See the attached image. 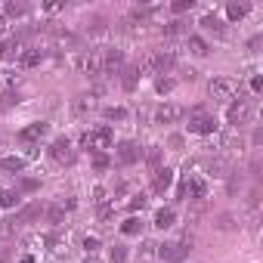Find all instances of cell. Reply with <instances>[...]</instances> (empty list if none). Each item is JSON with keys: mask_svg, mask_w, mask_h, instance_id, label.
<instances>
[{"mask_svg": "<svg viewBox=\"0 0 263 263\" xmlns=\"http://www.w3.org/2000/svg\"><path fill=\"white\" fill-rule=\"evenodd\" d=\"M174 62H177L174 53H164V50H146L143 59L137 62V68H140V74H161V71L174 68Z\"/></svg>", "mask_w": 263, "mask_h": 263, "instance_id": "6da1fadb", "label": "cell"}, {"mask_svg": "<svg viewBox=\"0 0 263 263\" xmlns=\"http://www.w3.org/2000/svg\"><path fill=\"white\" fill-rule=\"evenodd\" d=\"M81 143H84V149L105 152L115 143V134H111V127H93V130H87V134L81 137Z\"/></svg>", "mask_w": 263, "mask_h": 263, "instance_id": "7a4b0ae2", "label": "cell"}, {"mask_svg": "<svg viewBox=\"0 0 263 263\" xmlns=\"http://www.w3.org/2000/svg\"><path fill=\"white\" fill-rule=\"evenodd\" d=\"M208 93H211V99L226 102V99H232L238 93V81H232V78H214L208 84Z\"/></svg>", "mask_w": 263, "mask_h": 263, "instance_id": "3957f363", "label": "cell"}, {"mask_svg": "<svg viewBox=\"0 0 263 263\" xmlns=\"http://www.w3.org/2000/svg\"><path fill=\"white\" fill-rule=\"evenodd\" d=\"M251 111H254V105H251V99H235L232 105H229V111H226V121H229V127H245L248 121H251Z\"/></svg>", "mask_w": 263, "mask_h": 263, "instance_id": "277c9868", "label": "cell"}, {"mask_svg": "<svg viewBox=\"0 0 263 263\" xmlns=\"http://www.w3.org/2000/svg\"><path fill=\"white\" fill-rule=\"evenodd\" d=\"M158 248V257L167 260V263H180L189 257V238L186 241H164V245H155Z\"/></svg>", "mask_w": 263, "mask_h": 263, "instance_id": "5b68a950", "label": "cell"}, {"mask_svg": "<svg viewBox=\"0 0 263 263\" xmlns=\"http://www.w3.org/2000/svg\"><path fill=\"white\" fill-rule=\"evenodd\" d=\"M189 130H192V134H214V130H217V118L208 115V111H201V108H192Z\"/></svg>", "mask_w": 263, "mask_h": 263, "instance_id": "8992f818", "label": "cell"}, {"mask_svg": "<svg viewBox=\"0 0 263 263\" xmlns=\"http://www.w3.org/2000/svg\"><path fill=\"white\" fill-rule=\"evenodd\" d=\"M74 65H78L84 74H90V78H102V53H96V50H87V53H81Z\"/></svg>", "mask_w": 263, "mask_h": 263, "instance_id": "52a82bcc", "label": "cell"}, {"mask_svg": "<svg viewBox=\"0 0 263 263\" xmlns=\"http://www.w3.org/2000/svg\"><path fill=\"white\" fill-rule=\"evenodd\" d=\"M50 155H53V161H56V164H74V158H78V155H74V149H71V143H68L65 137H59V140L50 146Z\"/></svg>", "mask_w": 263, "mask_h": 263, "instance_id": "ba28073f", "label": "cell"}, {"mask_svg": "<svg viewBox=\"0 0 263 263\" xmlns=\"http://www.w3.org/2000/svg\"><path fill=\"white\" fill-rule=\"evenodd\" d=\"M140 155H143V149H140L137 143H121V146H118V152H115V158H118V164H121V167L137 164V161H140Z\"/></svg>", "mask_w": 263, "mask_h": 263, "instance_id": "9c48e42d", "label": "cell"}, {"mask_svg": "<svg viewBox=\"0 0 263 263\" xmlns=\"http://www.w3.org/2000/svg\"><path fill=\"white\" fill-rule=\"evenodd\" d=\"M180 198H208V183L201 177H189L180 186Z\"/></svg>", "mask_w": 263, "mask_h": 263, "instance_id": "30bf717a", "label": "cell"}, {"mask_svg": "<svg viewBox=\"0 0 263 263\" xmlns=\"http://www.w3.org/2000/svg\"><path fill=\"white\" fill-rule=\"evenodd\" d=\"M121 65H124V53H121V50H108V53H102V74H118Z\"/></svg>", "mask_w": 263, "mask_h": 263, "instance_id": "8fae6325", "label": "cell"}, {"mask_svg": "<svg viewBox=\"0 0 263 263\" xmlns=\"http://www.w3.org/2000/svg\"><path fill=\"white\" fill-rule=\"evenodd\" d=\"M186 111L180 108V105H158V111H155V124H174V121H180Z\"/></svg>", "mask_w": 263, "mask_h": 263, "instance_id": "7c38bea8", "label": "cell"}, {"mask_svg": "<svg viewBox=\"0 0 263 263\" xmlns=\"http://www.w3.org/2000/svg\"><path fill=\"white\" fill-rule=\"evenodd\" d=\"M47 130H50V127H47V121L28 124L22 134H19V140H22V143H37V140H44V137H47Z\"/></svg>", "mask_w": 263, "mask_h": 263, "instance_id": "4fadbf2b", "label": "cell"}, {"mask_svg": "<svg viewBox=\"0 0 263 263\" xmlns=\"http://www.w3.org/2000/svg\"><path fill=\"white\" fill-rule=\"evenodd\" d=\"M44 59H47V53H44L41 47H28V50L19 53V65H22V68H34V65H41Z\"/></svg>", "mask_w": 263, "mask_h": 263, "instance_id": "5bb4252c", "label": "cell"}, {"mask_svg": "<svg viewBox=\"0 0 263 263\" xmlns=\"http://www.w3.org/2000/svg\"><path fill=\"white\" fill-rule=\"evenodd\" d=\"M121 74H124V78H121V87H124V90H137V81L143 78L137 65H127V68H124Z\"/></svg>", "mask_w": 263, "mask_h": 263, "instance_id": "9a60e30c", "label": "cell"}, {"mask_svg": "<svg viewBox=\"0 0 263 263\" xmlns=\"http://www.w3.org/2000/svg\"><path fill=\"white\" fill-rule=\"evenodd\" d=\"M171 183H174V171H167V167H158V171H155V183H152V189H155V192H164Z\"/></svg>", "mask_w": 263, "mask_h": 263, "instance_id": "2e32d148", "label": "cell"}, {"mask_svg": "<svg viewBox=\"0 0 263 263\" xmlns=\"http://www.w3.org/2000/svg\"><path fill=\"white\" fill-rule=\"evenodd\" d=\"M41 214H44V208H41V204L34 201V204H28V208H22V211H19V214H16L13 220H16V223L22 226V223H31V220H34V217H41Z\"/></svg>", "mask_w": 263, "mask_h": 263, "instance_id": "e0dca14e", "label": "cell"}, {"mask_svg": "<svg viewBox=\"0 0 263 263\" xmlns=\"http://www.w3.org/2000/svg\"><path fill=\"white\" fill-rule=\"evenodd\" d=\"M0 171H10V174H22V171H25V158H19V155L0 158Z\"/></svg>", "mask_w": 263, "mask_h": 263, "instance_id": "ac0fdd59", "label": "cell"}, {"mask_svg": "<svg viewBox=\"0 0 263 263\" xmlns=\"http://www.w3.org/2000/svg\"><path fill=\"white\" fill-rule=\"evenodd\" d=\"M174 223H177V214H174L171 208H161V211L155 214V226H158V229H171Z\"/></svg>", "mask_w": 263, "mask_h": 263, "instance_id": "d6986e66", "label": "cell"}, {"mask_svg": "<svg viewBox=\"0 0 263 263\" xmlns=\"http://www.w3.org/2000/svg\"><path fill=\"white\" fill-rule=\"evenodd\" d=\"M44 217H47V223L59 226V223L65 220V208H62V204H50V208H44Z\"/></svg>", "mask_w": 263, "mask_h": 263, "instance_id": "ffe728a7", "label": "cell"}, {"mask_svg": "<svg viewBox=\"0 0 263 263\" xmlns=\"http://www.w3.org/2000/svg\"><path fill=\"white\" fill-rule=\"evenodd\" d=\"M189 50H192L195 56H208V53H211L208 41H204V37H198V34H192V37H189Z\"/></svg>", "mask_w": 263, "mask_h": 263, "instance_id": "44dd1931", "label": "cell"}, {"mask_svg": "<svg viewBox=\"0 0 263 263\" xmlns=\"http://www.w3.org/2000/svg\"><path fill=\"white\" fill-rule=\"evenodd\" d=\"M248 10H251L248 4H229V7H226V16H229L232 22H238V19H245V16H248Z\"/></svg>", "mask_w": 263, "mask_h": 263, "instance_id": "7402d4cb", "label": "cell"}, {"mask_svg": "<svg viewBox=\"0 0 263 263\" xmlns=\"http://www.w3.org/2000/svg\"><path fill=\"white\" fill-rule=\"evenodd\" d=\"M201 28H208V31H214V34H226V25H223L217 16H204V19H201Z\"/></svg>", "mask_w": 263, "mask_h": 263, "instance_id": "603a6c76", "label": "cell"}, {"mask_svg": "<svg viewBox=\"0 0 263 263\" xmlns=\"http://www.w3.org/2000/svg\"><path fill=\"white\" fill-rule=\"evenodd\" d=\"M16 204H19V192H13V189L0 192V208H16Z\"/></svg>", "mask_w": 263, "mask_h": 263, "instance_id": "cb8c5ba5", "label": "cell"}, {"mask_svg": "<svg viewBox=\"0 0 263 263\" xmlns=\"http://www.w3.org/2000/svg\"><path fill=\"white\" fill-rule=\"evenodd\" d=\"M140 229H143V223H140L137 217H130V220H124V223H121V232H124V235H137Z\"/></svg>", "mask_w": 263, "mask_h": 263, "instance_id": "d4e9b609", "label": "cell"}, {"mask_svg": "<svg viewBox=\"0 0 263 263\" xmlns=\"http://www.w3.org/2000/svg\"><path fill=\"white\" fill-rule=\"evenodd\" d=\"M183 31H186V22H180V19H174V22L164 25V34H167V37H177V34H183Z\"/></svg>", "mask_w": 263, "mask_h": 263, "instance_id": "484cf974", "label": "cell"}, {"mask_svg": "<svg viewBox=\"0 0 263 263\" xmlns=\"http://www.w3.org/2000/svg\"><path fill=\"white\" fill-rule=\"evenodd\" d=\"M87 108H96V96H78L74 111H87Z\"/></svg>", "mask_w": 263, "mask_h": 263, "instance_id": "4316f807", "label": "cell"}, {"mask_svg": "<svg viewBox=\"0 0 263 263\" xmlns=\"http://www.w3.org/2000/svg\"><path fill=\"white\" fill-rule=\"evenodd\" d=\"M105 118H108V121H124V118H127V108L111 105V108H105Z\"/></svg>", "mask_w": 263, "mask_h": 263, "instance_id": "83f0119b", "label": "cell"}, {"mask_svg": "<svg viewBox=\"0 0 263 263\" xmlns=\"http://www.w3.org/2000/svg\"><path fill=\"white\" fill-rule=\"evenodd\" d=\"M19 102V96L13 93V90H4L0 93V108H10V105H16Z\"/></svg>", "mask_w": 263, "mask_h": 263, "instance_id": "f1b7e54d", "label": "cell"}, {"mask_svg": "<svg viewBox=\"0 0 263 263\" xmlns=\"http://www.w3.org/2000/svg\"><path fill=\"white\" fill-rule=\"evenodd\" d=\"M16 229H19V223H16L13 217H10V220H4V223H0V235H4V238H7V235H13Z\"/></svg>", "mask_w": 263, "mask_h": 263, "instance_id": "f546056e", "label": "cell"}, {"mask_svg": "<svg viewBox=\"0 0 263 263\" xmlns=\"http://www.w3.org/2000/svg\"><path fill=\"white\" fill-rule=\"evenodd\" d=\"M192 7H195V0H174V4H171L174 13H186V10H192Z\"/></svg>", "mask_w": 263, "mask_h": 263, "instance_id": "4dcf8cb0", "label": "cell"}, {"mask_svg": "<svg viewBox=\"0 0 263 263\" xmlns=\"http://www.w3.org/2000/svg\"><path fill=\"white\" fill-rule=\"evenodd\" d=\"M127 260V248L124 245H115L111 248V263H124Z\"/></svg>", "mask_w": 263, "mask_h": 263, "instance_id": "1f68e13d", "label": "cell"}, {"mask_svg": "<svg viewBox=\"0 0 263 263\" xmlns=\"http://www.w3.org/2000/svg\"><path fill=\"white\" fill-rule=\"evenodd\" d=\"M28 7L25 4H7V16H25Z\"/></svg>", "mask_w": 263, "mask_h": 263, "instance_id": "d6a6232c", "label": "cell"}, {"mask_svg": "<svg viewBox=\"0 0 263 263\" xmlns=\"http://www.w3.org/2000/svg\"><path fill=\"white\" fill-rule=\"evenodd\" d=\"M174 78H158V93H167V90H174Z\"/></svg>", "mask_w": 263, "mask_h": 263, "instance_id": "836d02e7", "label": "cell"}, {"mask_svg": "<svg viewBox=\"0 0 263 263\" xmlns=\"http://www.w3.org/2000/svg\"><path fill=\"white\" fill-rule=\"evenodd\" d=\"M93 164H96V171H105V167H108V158H105L102 152H96V155H93Z\"/></svg>", "mask_w": 263, "mask_h": 263, "instance_id": "e575fe53", "label": "cell"}, {"mask_svg": "<svg viewBox=\"0 0 263 263\" xmlns=\"http://www.w3.org/2000/svg\"><path fill=\"white\" fill-rule=\"evenodd\" d=\"M130 208H134V211H143V208H146V195H134V198H130Z\"/></svg>", "mask_w": 263, "mask_h": 263, "instance_id": "d590c367", "label": "cell"}, {"mask_svg": "<svg viewBox=\"0 0 263 263\" xmlns=\"http://www.w3.org/2000/svg\"><path fill=\"white\" fill-rule=\"evenodd\" d=\"M158 161H161V149H149V164L158 167Z\"/></svg>", "mask_w": 263, "mask_h": 263, "instance_id": "8d00e7d4", "label": "cell"}, {"mask_svg": "<svg viewBox=\"0 0 263 263\" xmlns=\"http://www.w3.org/2000/svg\"><path fill=\"white\" fill-rule=\"evenodd\" d=\"M84 248H87L90 254H96V248H99V238H90V235H87V238H84Z\"/></svg>", "mask_w": 263, "mask_h": 263, "instance_id": "74e56055", "label": "cell"}, {"mask_svg": "<svg viewBox=\"0 0 263 263\" xmlns=\"http://www.w3.org/2000/svg\"><path fill=\"white\" fill-rule=\"evenodd\" d=\"M4 84H7V87L19 84V74H16V71H7V74H4Z\"/></svg>", "mask_w": 263, "mask_h": 263, "instance_id": "f35d334b", "label": "cell"}, {"mask_svg": "<svg viewBox=\"0 0 263 263\" xmlns=\"http://www.w3.org/2000/svg\"><path fill=\"white\" fill-rule=\"evenodd\" d=\"M93 201H96V208H102L105 204V189H96L93 192Z\"/></svg>", "mask_w": 263, "mask_h": 263, "instance_id": "ab89813d", "label": "cell"}, {"mask_svg": "<svg viewBox=\"0 0 263 263\" xmlns=\"http://www.w3.org/2000/svg\"><path fill=\"white\" fill-rule=\"evenodd\" d=\"M251 90H254V93H260V90H263V78H260V74H254V81H251Z\"/></svg>", "mask_w": 263, "mask_h": 263, "instance_id": "60d3db41", "label": "cell"}, {"mask_svg": "<svg viewBox=\"0 0 263 263\" xmlns=\"http://www.w3.org/2000/svg\"><path fill=\"white\" fill-rule=\"evenodd\" d=\"M44 10L47 13H56V10H62V4H44Z\"/></svg>", "mask_w": 263, "mask_h": 263, "instance_id": "b9f144b4", "label": "cell"}, {"mask_svg": "<svg viewBox=\"0 0 263 263\" xmlns=\"http://www.w3.org/2000/svg\"><path fill=\"white\" fill-rule=\"evenodd\" d=\"M4 56H7V47H4V44H0V59H4Z\"/></svg>", "mask_w": 263, "mask_h": 263, "instance_id": "7bdbcfd3", "label": "cell"}, {"mask_svg": "<svg viewBox=\"0 0 263 263\" xmlns=\"http://www.w3.org/2000/svg\"><path fill=\"white\" fill-rule=\"evenodd\" d=\"M4 28H7V19H4V16H0V31H4Z\"/></svg>", "mask_w": 263, "mask_h": 263, "instance_id": "ee69618b", "label": "cell"}, {"mask_svg": "<svg viewBox=\"0 0 263 263\" xmlns=\"http://www.w3.org/2000/svg\"><path fill=\"white\" fill-rule=\"evenodd\" d=\"M84 263H99V260H96V257H90V260H84Z\"/></svg>", "mask_w": 263, "mask_h": 263, "instance_id": "f6af8a7d", "label": "cell"}]
</instances>
